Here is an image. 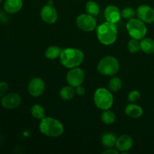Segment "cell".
<instances>
[{
	"instance_id": "6da1fadb",
	"label": "cell",
	"mask_w": 154,
	"mask_h": 154,
	"mask_svg": "<svg viewBox=\"0 0 154 154\" xmlns=\"http://www.w3.org/2000/svg\"><path fill=\"white\" fill-rule=\"evenodd\" d=\"M60 63L67 69L78 67L84 60L82 51L77 48H66L62 51L60 57Z\"/></svg>"
},
{
	"instance_id": "7a4b0ae2",
	"label": "cell",
	"mask_w": 154,
	"mask_h": 154,
	"mask_svg": "<svg viewBox=\"0 0 154 154\" xmlns=\"http://www.w3.org/2000/svg\"><path fill=\"white\" fill-rule=\"evenodd\" d=\"M96 35L98 40L102 45H112L117 38V26L115 23L108 21L103 23L96 28Z\"/></svg>"
},
{
	"instance_id": "3957f363",
	"label": "cell",
	"mask_w": 154,
	"mask_h": 154,
	"mask_svg": "<svg viewBox=\"0 0 154 154\" xmlns=\"http://www.w3.org/2000/svg\"><path fill=\"white\" fill-rule=\"evenodd\" d=\"M39 130L46 136L57 138L63 133L64 127L59 120L52 117H45L41 120Z\"/></svg>"
},
{
	"instance_id": "277c9868",
	"label": "cell",
	"mask_w": 154,
	"mask_h": 154,
	"mask_svg": "<svg viewBox=\"0 0 154 154\" xmlns=\"http://www.w3.org/2000/svg\"><path fill=\"white\" fill-rule=\"evenodd\" d=\"M97 70L105 76H113L120 70V64L117 59L112 56H108L102 58L99 62Z\"/></svg>"
},
{
	"instance_id": "5b68a950",
	"label": "cell",
	"mask_w": 154,
	"mask_h": 154,
	"mask_svg": "<svg viewBox=\"0 0 154 154\" xmlns=\"http://www.w3.org/2000/svg\"><path fill=\"white\" fill-rule=\"evenodd\" d=\"M93 100L98 108L105 111L111 108L114 104V96L107 89L99 88L95 92Z\"/></svg>"
},
{
	"instance_id": "8992f818",
	"label": "cell",
	"mask_w": 154,
	"mask_h": 154,
	"mask_svg": "<svg viewBox=\"0 0 154 154\" xmlns=\"http://www.w3.org/2000/svg\"><path fill=\"white\" fill-rule=\"evenodd\" d=\"M126 29L129 35L132 38L141 40L144 38L147 32L145 23L138 18H132L126 24Z\"/></svg>"
},
{
	"instance_id": "52a82bcc",
	"label": "cell",
	"mask_w": 154,
	"mask_h": 154,
	"mask_svg": "<svg viewBox=\"0 0 154 154\" xmlns=\"http://www.w3.org/2000/svg\"><path fill=\"white\" fill-rule=\"evenodd\" d=\"M76 24L78 28L84 32H92L96 28L95 17L88 14H81L77 17Z\"/></svg>"
},
{
	"instance_id": "ba28073f",
	"label": "cell",
	"mask_w": 154,
	"mask_h": 154,
	"mask_svg": "<svg viewBox=\"0 0 154 154\" xmlns=\"http://www.w3.org/2000/svg\"><path fill=\"white\" fill-rule=\"evenodd\" d=\"M85 74L80 68L76 67L71 69L66 76V81L69 85L73 87H77L84 83Z\"/></svg>"
},
{
	"instance_id": "9c48e42d",
	"label": "cell",
	"mask_w": 154,
	"mask_h": 154,
	"mask_svg": "<svg viewBox=\"0 0 154 154\" xmlns=\"http://www.w3.org/2000/svg\"><path fill=\"white\" fill-rule=\"evenodd\" d=\"M21 103V97L18 93H7L2 97L1 105L6 109H15Z\"/></svg>"
},
{
	"instance_id": "30bf717a",
	"label": "cell",
	"mask_w": 154,
	"mask_h": 154,
	"mask_svg": "<svg viewBox=\"0 0 154 154\" xmlns=\"http://www.w3.org/2000/svg\"><path fill=\"white\" fill-rule=\"evenodd\" d=\"M45 90V83L40 78H35L30 81L28 85V91L33 97L42 96Z\"/></svg>"
},
{
	"instance_id": "8fae6325",
	"label": "cell",
	"mask_w": 154,
	"mask_h": 154,
	"mask_svg": "<svg viewBox=\"0 0 154 154\" xmlns=\"http://www.w3.org/2000/svg\"><path fill=\"white\" fill-rule=\"evenodd\" d=\"M136 14L138 19L145 23H152L154 22V9L147 5H140L137 8Z\"/></svg>"
},
{
	"instance_id": "7c38bea8",
	"label": "cell",
	"mask_w": 154,
	"mask_h": 154,
	"mask_svg": "<svg viewBox=\"0 0 154 154\" xmlns=\"http://www.w3.org/2000/svg\"><path fill=\"white\" fill-rule=\"evenodd\" d=\"M40 15L44 22L48 24H53L56 23L57 18H58L57 10L55 9V8L50 5H47L42 8L40 12Z\"/></svg>"
},
{
	"instance_id": "4fadbf2b",
	"label": "cell",
	"mask_w": 154,
	"mask_h": 154,
	"mask_svg": "<svg viewBox=\"0 0 154 154\" xmlns=\"http://www.w3.org/2000/svg\"><path fill=\"white\" fill-rule=\"evenodd\" d=\"M104 15L107 21L115 24L119 22L121 18V12L119 10L118 7L112 5L106 7L104 11Z\"/></svg>"
},
{
	"instance_id": "5bb4252c",
	"label": "cell",
	"mask_w": 154,
	"mask_h": 154,
	"mask_svg": "<svg viewBox=\"0 0 154 154\" xmlns=\"http://www.w3.org/2000/svg\"><path fill=\"white\" fill-rule=\"evenodd\" d=\"M117 150L120 152H126L133 146V139L128 135H123L117 139L115 144Z\"/></svg>"
},
{
	"instance_id": "9a60e30c",
	"label": "cell",
	"mask_w": 154,
	"mask_h": 154,
	"mask_svg": "<svg viewBox=\"0 0 154 154\" xmlns=\"http://www.w3.org/2000/svg\"><path fill=\"white\" fill-rule=\"evenodd\" d=\"M23 7V0H5L4 9L9 14H15L20 11Z\"/></svg>"
},
{
	"instance_id": "2e32d148",
	"label": "cell",
	"mask_w": 154,
	"mask_h": 154,
	"mask_svg": "<svg viewBox=\"0 0 154 154\" xmlns=\"http://www.w3.org/2000/svg\"><path fill=\"white\" fill-rule=\"evenodd\" d=\"M143 109L141 106L135 104H129L125 109L126 115L132 118H139L143 114Z\"/></svg>"
},
{
	"instance_id": "e0dca14e",
	"label": "cell",
	"mask_w": 154,
	"mask_h": 154,
	"mask_svg": "<svg viewBox=\"0 0 154 154\" xmlns=\"http://www.w3.org/2000/svg\"><path fill=\"white\" fill-rule=\"evenodd\" d=\"M117 136L115 134L112 132H107L102 135L101 138V142L104 147L107 148H111L114 146H115L116 141H117Z\"/></svg>"
},
{
	"instance_id": "ac0fdd59",
	"label": "cell",
	"mask_w": 154,
	"mask_h": 154,
	"mask_svg": "<svg viewBox=\"0 0 154 154\" xmlns=\"http://www.w3.org/2000/svg\"><path fill=\"white\" fill-rule=\"evenodd\" d=\"M141 50L147 54H154V40L150 38H144L140 42Z\"/></svg>"
},
{
	"instance_id": "d6986e66",
	"label": "cell",
	"mask_w": 154,
	"mask_h": 154,
	"mask_svg": "<svg viewBox=\"0 0 154 154\" xmlns=\"http://www.w3.org/2000/svg\"><path fill=\"white\" fill-rule=\"evenodd\" d=\"M62 51L63 50L58 46H56V45L50 46L45 51V57L48 60H56L60 57Z\"/></svg>"
},
{
	"instance_id": "ffe728a7",
	"label": "cell",
	"mask_w": 154,
	"mask_h": 154,
	"mask_svg": "<svg viewBox=\"0 0 154 154\" xmlns=\"http://www.w3.org/2000/svg\"><path fill=\"white\" fill-rule=\"evenodd\" d=\"M75 94V90H74V87L72 86H65L61 89L60 92V97L63 100H70L74 97Z\"/></svg>"
},
{
	"instance_id": "44dd1931",
	"label": "cell",
	"mask_w": 154,
	"mask_h": 154,
	"mask_svg": "<svg viewBox=\"0 0 154 154\" xmlns=\"http://www.w3.org/2000/svg\"><path fill=\"white\" fill-rule=\"evenodd\" d=\"M86 11L91 16L96 17L99 14L100 8L97 2L94 1H88L86 4Z\"/></svg>"
},
{
	"instance_id": "7402d4cb",
	"label": "cell",
	"mask_w": 154,
	"mask_h": 154,
	"mask_svg": "<svg viewBox=\"0 0 154 154\" xmlns=\"http://www.w3.org/2000/svg\"><path fill=\"white\" fill-rule=\"evenodd\" d=\"M101 119L105 124L111 125L115 122L116 115L112 111L109 109L105 110L101 115Z\"/></svg>"
},
{
	"instance_id": "603a6c76",
	"label": "cell",
	"mask_w": 154,
	"mask_h": 154,
	"mask_svg": "<svg viewBox=\"0 0 154 154\" xmlns=\"http://www.w3.org/2000/svg\"><path fill=\"white\" fill-rule=\"evenodd\" d=\"M31 114L33 117L38 119V120H42L45 117V108L40 105H33L31 108Z\"/></svg>"
},
{
	"instance_id": "cb8c5ba5",
	"label": "cell",
	"mask_w": 154,
	"mask_h": 154,
	"mask_svg": "<svg viewBox=\"0 0 154 154\" xmlns=\"http://www.w3.org/2000/svg\"><path fill=\"white\" fill-rule=\"evenodd\" d=\"M122 81L118 77H114L111 78L108 84V87L111 92H118L122 88Z\"/></svg>"
},
{
	"instance_id": "d4e9b609",
	"label": "cell",
	"mask_w": 154,
	"mask_h": 154,
	"mask_svg": "<svg viewBox=\"0 0 154 154\" xmlns=\"http://www.w3.org/2000/svg\"><path fill=\"white\" fill-rule=\"evenodd\" d=\"M128 49H129V52L132 54H136L141 50V45H140V42L138 39L132 38L128 43Z\"/></svg>"
},
{
	"instance_id": "484cf974",
	"label": "cell",
	"mask_w": 154,
	"mask_h": 154,
	"mask_svg": "<svg viewBox=\"0 0 154 154\" xmlns=\"http://www.w3.org/2000/svg\"><path fill=\"white\" fill-rule=\"evenodd\" d=\"M135 11L133 10V8L129 7H126L125 8H123L121 11V17H123L124 19L130 20L132 18H134L135 15Z\"/></svg>"
},
{
	"instance_id": "4316f807",
	"label": "cell",
	"mask_w": 154,
	"mask_h": 154,
	"mask_svg": "<svg viewBox=\"0 0 154 154\" xmlns=\"http://www.w3.org/2000/svg\"><path fill=\"white\" fill-rule=\"evenodd\" d=\"M141 97V94L137 90H133V91L130 92L128 96V99H129V102H135L136 101H138V99Z\"/></svg>"
},
{
	"instance_id": "83f0119b",
	"label": "cell",
	"mask_w": 154,
	"mask_h": 154,
	"mask_svg": "<svg viewBox=\"0 0 154 154\" xmlns=\"http://www.w3.org/2000/svg\"><path fill=\"white\" fill-rule=\"evenodd\" d=\"M8 91V84L5 81H0V97L6 95Z\"/></svg>"
},
{
	"instance_id": "f1b7e54d",
	"label": "cell",
	"mask_w": 154,
	"mask_h": 154,
	"mask_svg": "<svg viewBox=\"0 0 154 154\" xmlns=\"http://www.w3.org/2000/svg\"><path fill=\"white\" fill-rule=\"evenodd\" d=\"M75 93L78 95V96H84L86 93V90L84 87H82L81 85L78 86L76 87V90H75Z\"/></svg>"
},
{
	"instance_id": "f546056e",
	"label": "cell",
	"mask_w": 154,
	"mask_h": 154,
	"mask_svg": "<svg viewBox=\"0 0 154 154\" xmlns=\"http://www.w3.org/2000/svg\"><path fill=\"white\" fill-rule=\"evenodd\" d=\"M119 153V150H114V149L111 148H108V150H105L103 152L104 154H117Z\"/></svg>"
},
{
	"instance_id": "4dcf8cb0",
	"label": "cell",
	"mask_w": 154,
	"mask_h": 154,
	"mask_svg": "<svg viewBox=\"0 0 154 154\" xmlns=\"http://www.w3.org/2000/svg\"><path fill=\"white\" fill-rule=\"evenodd\" d=\"M2 2V0H0V3H1Z\"/></svg>"
},
{
	"instance_id": "1f68e13d",
	"label": "cell",
	"mask_w": 154,
	"mask_h": 154,
	"mask_svg": "<svg viewBox=\"0 0 154 154\" xmlns=\"http://www.w3.org/2000/svg\"><path fill=\"white\" fill-rule=\"evenodd\" d=\"M0 19H1V15H0Z\"/></svg>"
}]
</instances>
